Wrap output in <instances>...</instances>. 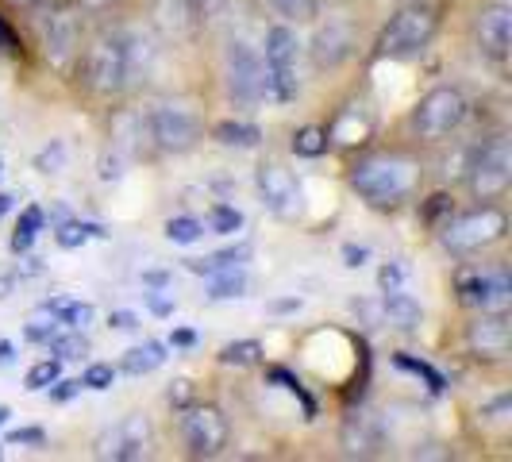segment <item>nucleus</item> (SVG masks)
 Masks as SVG:
<instances>
[{
    "label": "nucleus",
    "instance_id": "obj_1",
    "mask_svg": "<svg viewBox=\"0 0 512 462\" xmlns=\"http://www.w3.org/2000/svg\"><path fill=\"white\" fill-rule=\"evenodd\" d=\"M416 185H420V166H416V158L401 151L362 154L359 162L351 166V189L370 208L405 205L416 193Z\"/></svg>",
    "mask_w": 512,
    "mask_h": 462
},
{
    "label": "nucleus",
    "instance_id": "obj_2",
    "mask_svg": "<svg viewBox=\"0 0 512 462\" xmlns=\"http://www.w3.org/2000/svg\"><path fill=\"white\" fill-rule=\"evenodd\" d=\"M436 27H439L436 4H428V0L401 4L389 16V24L382 27V35H378V54L393 58V62H412V58H420V54L432 47Z\"/></svg>",
    "mask_w": 512,
    "mask_h": 462
},
{
    "label": "nucleus",
    "instance_id": "obj_3",
    "mask_svg": "<svg viewBox=\"0 0 512 462\" xmlns=\"http://www.w3.org/2000/svg\"><path fill=\"white\" fill-rule=\"evenodd\" d=\"M85 85L97 93V97H120L124 89H131V62H128V43H124V31H97L85 47Z\"/></svg>",
    "mask_w": 512,
    "mask_h": 462
},
{
    "label": "nucleus",
    "instance_id": "obj_4",
    "mask_svg": "<svg viewBox=\"0 0 512 462\" xmlns=\"http://www.w3.org/2000/svg\"><path fill=\"white\" fill-rule=\"evenodd\" d=\"M143 131L154 147L162 154H185L201 143V116L189 101H178V97H166V101H154L147 112H143Z\"/></svg>",
    "mask_w": 512,
    "mask_h": 462
},
{
    "label": "nucleus",
    "instance_id": "obj_5",
    "mask_svg": "<svg viewBox=\"0 0 512 462\" xmlns=\"http://www.w3.org/2000/svg\"><path fill=\"white\" fill-rule=\"evenodd\" d=\"M505 231H509L505 208L486 201V205L470 208V212L451 216V220L439 228V243H443V251H451V255L462 258V255H478V251H486L493 243H501Z\"/></svg>",
    "mask_w": 512,
    "mask_h": 462
},
{
    "label": "nucleus",
    "instance_id": "obj_6",
    "mask_svg": "<svg viewBox=\"0 0 512 462\" xmlns=\"http://www.w3.org/2000/svg\"><path fill=\"white\" fill-rule=\"evenodd\" d=\"M266 54H262V66H266V81H270V97L278 104H293L301 97V39L297 31L285 24L266 27Z\"/></svg>",
    "mask_w": 512,
    "mask_h": 462
},
{
    "label": "nucleus",
    "instance_id": "obj_7",
    "mask_svg": "<svg viewBox=\"0 0 512 462\" xmlns=\"http://www.w3.org/2000/svg\"><path fill=\"white\" fill-rule=\"evenodd\" d=\"M466 116H470V101L459 85H436L412 108V131L424 143H443L466 124Z\"/></svg>",
    "mask_w": 512,
    "mask_h": 462
},
{
    "label": "nucleus",
    "instance_id": "obj_8",
    "mask_svg": "<svg viewBox=\"0 0 512 462\" xmlns=\"http://www.w3.org/2000/svg\"><path fill=\"white\" fill-rule=\"evenodd\" d=\"M455 293L474 312H509L512 278L501 262H474L455 274Z\"/></svg>",
    "mask_w": 512,
    "mask_h": 462
},
{
    "label": "nucleus",
    "instance_id": "obj_9",
    "mask_svg": "<svg viewBox=\"0 0 512 462\" xmlns=\"http://www.w3.org/2000/svg\"><path fill=\"white\" fill-rule=\"evenodd\" d=\"M224 81H228V97L235 104H243V108L262 104L270 97L262 54L247 39H228V47H224Z\"/></svg>",
    "mask_w": 512,
    "mask_h": 462
},
{
    "label": "nucleus",
    "instance_id": "obj_10",
    "mask_svg": "<svg viewBox=\"0 0 512 462\" xmlns=\"http://www.w3.org/2000/svg\"><path fill=\"white\" fill-rule=\"evenodd\" d=\"M466 185L474 193V201H497L505 197L512 185V143L505 135H493L482 151L474 154L470 170H466Z\"/></svg>",
    "mask_w": 512,
    "mask_h": 462
},
{
    "label": "nucleus",
    "instance_id": "obj_11",
    "mask_svg": "<svg viewBox=\"0 0 512 462\" xmlns=\"http://www.w3.org/2000/svg\"><path fill=\"white\" fill-rule=\"evenodd\" d=\"M154 428L143 412H131V416H120L116 424H108L101 436L93 439V455L97 459H112V462H135L147 459L151 451Z\"/></svg>",
    "mask_w": 512,
    "mask_h": 462
},
{
    "label": "nucleus",
    "instance_id": "obj_12",
    "mask_svg": "<svg viewBox=\"0 0 512 462\" xmlns=\"http://www.w3.org/2000/svg\"><path fill=\"white\" fill-rule=\"evenodd\" d=\"M255 185H258V197H262V205L266 212H274L278 220H297L301 212H305V193H301V181L297 174L285 166V162H262L255 174Z\"/></svg>",
    "mask_w": 512,
    "mask_h": 462
},
{
    "label": "nucleus",
    "instance_id": "obj_13",
    "mask_svg": "<svg viewBox=\"0 0 512 462\" xmlns=\"http://www.w3.org/2000/svg\"><path fill=\"white\" fill-rule=\"evenodd\" d=\"M181 439L193 459H216L228 447V416L216 405H185Z\"/></svg>",
    "mask_w": 512,
    "mask_h": 462
},
{
    "label": "nucleus",
    "instance_id": "obj_14",
    "mask_svg": "<svg viewBox=\"0 0 512 462\" xmlns=\"http://www.w3.org/2000/svg\"><path fill=\"white\" fill-rule=\"evenodd\" d=\"M474 47L489 66L505 70L512 54V4L509 0H493L478 12L474 20Z\"/></svg>",
    "mask_w": 512,
    "mask_h": 462
},
{
    "label": "nucleus",
    "instance_id": "obj_15",
    "mask_svg": "<svg viewBox=\"0 0 512 462\" xmlns=\"http://www.w3.org/2000/svg\"><path fill=\"white\" fill-rule=\"evenodd\" d=\"M39 39H43L47 62H51L58 74H66L77 58H81V24H77L74 12H66V8H54V12L43 16Z\"/></svg>",
    "mask_w": 512,
    "mask_h": 462
},
{
    "label": "nucleus",
    "instance_id": "obj_16",
    "mask_svg": "<svg viewBox=\"0 0 512 462\" xmlns=\"http://www.w3.org/2000/svg\"><path fill=\"white\" fill-rule=\"evenodd\" d=\"M466 347H470L478 359H489V362L509 359V351H512L509 312H478V316L466 324Z\"/></svg>",
    "mask_w": 512,
    "mask_h": 462
},
{
    "label": "nucleus",
    "instance_id": "obj_17",
    "mask_svg": "<svg viewBox=\"0 0 512 462\" xmlns=\"http://www.w3.org/2000/svg\"><path fill=\"white\" fill-rule=\"evenodd\" d=\"M355 47H359V39H355L351 20L332 16V20H324V24L316 27V35H312V62H316V70H335V66H343L355 54Z\"/></svg>",
    "mask_w": 512,
    "mask_h": 462
},
{
    "label": "nucleus",
    "instance_id": "obj_18",
    "mask_svg": "<svg viewBox=\"0 0 512 462\" xmlns=\"http://www.w3.org/2000/svg\"><path fill=\"white\" fill-rule=\"evenodd\" d=\"M324 131H328V143H335V147H362L374 135V116L362 104H347L335 112L332 128Z\"/></svg>",
    "mask_w": 512,
    "mask_h": 462
},
{
    "label": "nucleus",
    "instance_id": "obj_19",
    "mask_svg": "<svg viewBox=\"0 0 512 462\" xmlns=\"http://www.w3.org/2000/svg\"><path fill=\"white\" fill-rule=\"evenodd\" d=\"M197 20H201V4L197 0H154V24L162 27L166 39L193 35Z\"/></svg>",
    "mask_w": 512,
    "mask_h": 462
},
{
    "label": "nucleus",
    "instance_id": "obj_20",
    "mask_svg": "<svg viewBox=\"0 0 512 462\" xmlns=\"http://www.w3.org/2000/svg\"><path fill=\"white\" fill-rule=\"evenodd\" d=\"M378 312H382V324L397 328V332H416L420 320H424V312H420V305H416V297H409L405 289H389V293H382Z\"/></svg>",
    "mask_w": 512,
    "mask_h": 462
},
{
    "label": "nucleus",
    "instance_id": "obj_21",
    "mask_svg": "<svg viewBox=\"0 0 512 462\" xmlns=\"http://www.w3.org/2000/svg\"><path fill=\"white\" fill-rule=\"evenodd\" d=\"M343 447H347V455H374L382 447V424H378V416L355 412L347 420V428H343Z\"/></svg>",
    "mask_w": 512,
    "mask_h": 462
},
{
    "label": "nucleus",
    "instance_id": "obj_22",
    "mask_svg": "<svg viewBox=\"0 0 512 462\" xmlns=\"http://www.w3.org/2000/svg\"><path fill=\"white\" fill-rule=\"evenodd\" d=\"M247 289H251L247 270L231 266V270H220V274H208L205 297L208 301H239V297H247Z\"/></svg>",
    "mask_w": 512,
    "mask_h": 462
},
{
    "label": "nucleus",
    "instance_id": "obj_23",
    "mask_svg": "<svg viewBox=\"0 0 512 462\" xmlns=\"http://www.w3.org/2000/svg\"><path fill=\"white\" fill-rule=\"evenodd\" d=\"M166 362V347L158 343V339H147V343H139V347H131L128 355H124V374H151V370H158Z\"/></svg>",
    "mask_w": 512,
    "mask_h": 462
},
{
    "label": "nucleus",
    "instance_id": "obj_24",
    "mask_svg": "<svg viewBox=\"0 0 512 462\" xmlns=\"http://www.w3.org/2000/svg\"><path fill=\"white\" fill-rule=\"evenodd\" d=\"M251 258V247H228V251H216V255H205V258H189L185 266L193 270V274H220V270H231V266H243Z\"/></svg>",
    "mask_w": 512,
    "mask_h": 462
},
{
    "label": "nucleus",
    "instance_id": "obj_25",
    "mask_svg": "<svg viewBox=\"0 0 512 462\" xmlns=\"http://www.w3.org/2000/svg\"><path fill=\"white\" fill-rule=\"evenodd\" d=\"M216 139L224 147H258L262 131L255 124H243V120H224V124H216Z\"/></svg>",
    "mask_w": 512,
    "mask_h": 462
},
{
    "label": "nucleus",
    "instance_id": "obj_26",
    "mask_svg": "<svg viewBox=\"0 0 512 462\" xmlns=\"http://www.w3.org/2000/svg\"><path fill=\"white\" fill-rule=\"evenodd\" d=\"M328 147H332L328 143V131L316 128V124H305V128L293 131V154H301V158H320Z\"/></svg>",
    "mask_w": 512,
    "mask_h": 462
},
{
    "label": "nucleus",
    "instance_id": "obj_27",
    "mask_svg": "<svg viewBox=\"0 0 512 462\" xmlns=\"http://www.w3.org/2000/svg\"><path fill=\"white\" fill-rule=\"evenodd\" d=\"M43 220H47V216H43V208H24V216H20V224H16V235H12V251H16V255H24L27 247H31V243H35V231L43 228Z\"/></svg>",
    "mask_w": 512,
    "mask_h": 462
},
{
    "label": "nucleus",
    "instance_id": "obj_28",
    "mask_svg": "<svg viewBox=\"0 0 512 462\" xmlns=\"http://www.w3.org/2000/svg\"><path fill=\"white\" fill-rule=\"evenodd\" d=\"M201 235H205V224H201V220H193V216H174V220H166V239H170V243H178V247L197 243Z\"/></svg>",
    "mask_w": 512,
    "mask_h": 462
},
{
    "label": "nucleus",
    "instance_id": "obj_29",
    "mask_svg": "<svg viewBox=\"0 0 512 462\" xmlns=\"http://www.w3.org/2000/svg\"><path fill=\"white\" fill-rule=\"evenodd\" d=\"M258 359H262V343L258 339H239V343H228L220 351V362H228V366H255Z\"/></svg>",
    "mask_w": 512,
    "mask_h": 462
},
{
    "label": "nucleus",
    "instance_id": "obj_30",
    "mask_svg": "<svg viewBox=\"0 0 512 462\" xmlns=\"http://www.w3.org/2000/svg\"><path fill=\"white\" fill-rule=\"evenodd\" d=\"M47 347H51V351H54V355H58L62 362H70V359H81V355L89 351V339H85L81 332H74V328H70V332H58V335H54V339L47 343Z\"/></svg>",
    "mask_w": 512,
    "mask_h": 462
},
{
    "label": "nucleus",
    "instance_id": "obj_31",
    "mask_svg": "<svg viewBox=\"0 0 512 462\" xmlns=\"http://www.w3.org/2000/svg\"><path fill=\"white\" fill-rule=\"evenodd\" d=\"M278 16H285V20H293V24H305V20H312L316 12H320V0H266Z\"/></svg>",
    "mask_w": 512,
    "mask_h": 462
},
{
    "label": "nucleus",
    "instance_id": "obj_32",
    "mask_svg": "<svg viewBox=\"0 0 512 462\" xmlns=\"http://www.w3.org/2000/svg\"><path fill=\"white\" fill-rule=\"evenodd\" d=\"M89 235H104L97 224H77V220H62L58 228H54V239H58V247H81Z\"/></svg>",
    "mask_w": 512,
    "mask_h": 462
},
{
    "label": "nucleus",
    "instance_id": "obj_33",
    "mask_svg": "<svg viewBox=\"0 0 512 462\" xmlns=\"http://www.w3.org/2000/svg\"><path fill=\"white\" fill-rule=\"evenodd\" d=\"M58 374H62V359H43L27 370L24 385L27 389H51V385L58 382Z\"/></svg>",
    "mask_w": 512,
    "mask_h": 462
},
{
    "label": "nucleus",
    "instance_id": "obj_34",
    "mask_svg": "<svg viewBox=\"0 0 512 462\" xmlns=\"http://www.w3.org/2000/svg\"><path fill=\"white\" fill-rule=\"evenodd\" d=\"M208 228L216 231V235H231V231L243 228V212L231 205H212V212H208Z\"/></svg>",
    "mask_w": 512,
    "mask_h": 462
},
{
    "label": "nucleus",
    "instance_id": "obj_35",
    "mask_svg": "<svg viewBox=\"0 0 512 462\" xmlns=\"http://www.w3.org/2000/svg\"><path fill=\"white\" fill-rule=\"evenodd\" d=\"M35 170L39 174H62L66 170V143L54 139L51 147H43V151L35 154Z\"/></svg>",
    "mask_w": 512,
    "mask_h": 462
},
{
    "label": "nucleus",
    "instance_id": "obj_36",
    "mask_svg": "<svg viewBox=\"0 0 512 462\" xmlns=\"http://www.w3.org/2000/svg\"><path fill=\"white\" fill-rule=\"evenodd\" d=\"M128 154L116 151V147H108V151L101 154V181H120L124 174H128Z\"/></svg>",
    "mask_w": 512,
    "mask_h": 462
},
{
    "label": "nucleus",
    "instance_id": "obj_37",
    "mask_svg": "<svg viewBox=\"0 0 512 462\" xmlns=\"http://www.w3.org/2000/svg\"><path fill=\"white\" fill-rule=\"evenodd\" d=\"M478 416H482L486 424H497V428H505V424H509V416H512V397H509V393L493 397L489 405H482V409H478Z\"/></svg>",
    "mask_w": 512,
    "mask_h": 462
},
{
    "label": "nucleus",
    "instance_id": "obj_38",
    "mask_svg": "<svg viewBox=\"0 0 512 462\" xmlns=\"http://www.w3.org/2000/svg\"><path fill=\"white\" fill-rule=\"evenodd\" d=\"M112 382H116V370H112L108 362H89V366H85L81 385H89V389H108Z\"/></svg>",
    "mask_w": 512,
    "mask_h": 462
},
{
    "label": "nucleus",
    "instance_id": "obj_39",
    "mask_svg": "<svg viewBox=\"0 0 512 462\" xmlns=\"http://www.w3.org/2000/svg\"><path fill=\"white\" fill-rule=\"evenodd\" d=\"M62 332V324H58V320H35V324H27V339H31V343H43V347H47V343H51L54 335Z\"/></svg>",
    "mask_w": 512,
    "mask_h": 462
},
{
    "label": "nucleus",
    "instance_id": "obj_40",
    "mask_svg": "<svg viewBox=\"0 0 512 462\" xmlns=\"http://www.w3.org/2000/svg\"><path fill=\"white\" fill-rule=\"evenodd\" d=\"M401 282H405V270H401L397 262H385L382 270H378V285H382V293H389V289H401Z\"/></svg>",
    "mask_w": 512,
    "mask_h": 462
},
{
    "label": "nucleus",
    "instance_id": "obj_41",
    "mask_svg": "<svg viewBox=\"0 0 512 462\" xmlns=\"http://www.w3.org/2000/svg\"><path fill=\"white\" fill-rule=\"evenodd\" d=\"M397 366H405V370H412V374H420V378H428V385H432V389H443V378H439L436 370H432V366H424V362H412V359H405V355H401V359H397Z\"/></svg>",
    "mask_w": 512,
    "mask_h": 462
},
{
    "label": "nucleus",
    "instance_id": "obj_42",
    "mask_svg": "<svg viewBox=\"0 0 512 462\" xmlns=\"http://www.w3.org/2000/svg\"><path fill=\"white\" fill-rule=\"evenodd\" d=\"M189 397H193V382H185V378H181V382L170 385V405L185 409V405H189Z\"/></svg>",
    "mask_w": 512,
    "mask_h": 462
},
{
    "label": "nucleus",
    "instance_id": "obj_43",
    "mask_svg": "<svg viewBox=\"0 0 512 462\" xmlns=\"http://www.w3.org/2000/svg\"><path fill=\"white\" fill-rule=\"evenodd\" d=\"M108 324L120 328V332H135V328H139V316H135V312H112Z\"/></svg>",
    "mask_w": 512,
    "mask_h": 462
},
{
    "label": "nucleus",
    "instance_id": "obj_44",
    "mask_svg": "<svg viewBox=\"0 0 512 462\" xmlns=\"http://www.w3.org/2000/svg\"><path fill=\"white\" fill-rule=\"evenodd\" d=\"M43 432H39V428H20V432H12V436H8V443H43Z\"/></svg>",
    "mask_w": 512,
    "mask_h": 462
},
{
    "label": "nucleus",
    "instance_id": "obj_45",
    "mask_svg": "<svg viewBox=\"0 0 512 462\" xmlns=\"http://www.w3.org/2000/svg\"><path fill=\"white\" fill-rule=\"evenodd\" d=\"M147 305H151L154 316H170V312H174V301H170V297H158V293L147 297Z\"/></svg>",
    "mask_w": 512,
    "mask_h": 462
},
{
    "label": "nucleus",
    "instance_id": "obj_46",
    "mask_svg": "<svg viewBox=\"0 0 512 462\" xmlns=\"http://www.w3.org/2000/svg\"><path fill=\"white\" fill-rule=\"evenodd\" d=\"M58 389H51V401H70L77 389H81V382H54Z\"/></svg>",
    "mask_w": 512,
    "mask_h": 462
},
{
    "label": "nucleus",
    "instance_id": "obj_47",
    "mask_svg": "<svg viewBox=\"0 0 512 462\" xmlns=\"http://www.w3.org/2000/svg\"><path fill=\"white\" fill-rule=\"evenodd\" d=\"M343 258H347V266H362L370 258V251L366 247H343Z\"/></svg>",
    "mask_w": 512,
    "mask_h": 462
},
{
    "label": "nucleus",
    "instance_id": "obj_48",
    "mask_svg": "<svg viewBox=\"0 0 512 462\" xmlns=\"http://www.w3.org/2000/svg\"><path fill=\"white\" fill-rule=\"evenodd\" d=\"M77 4H81L85 12H108V8L120 4V0H77Z\"/></svg>",
    "mask_w": 512,
    "mask_h": 462
},
{
    "label": "nucleus",
    "instance_id": "obj_49",
    "mask_svg": "<svg viewBox=\"0 0 512 462\" xmlns=\"http://www.w3.org/2000/svg\"><path fill=\"white\" fill-rule=\"evenodd\" d=\"M12 359H16V347H12L8 339H0V366H8Z\"/></svg>",
    "mask_w": 512,
    "mask_h": 462
},
{
    "label": "nucleus",
    "instance_id": "obj_50",
    "mask_svg": "<svg viewBox=\"0 0 512 462\" xmlns=\"http://www.w3.org/2000/svg\"><path fill=\"white\" fill-rule=\"evenodd\" d=\"M274 312H297V308H301V301H297V297H293V301H274Z\"/></svg>",
    "mask_w": 512,
    "mask_h": 462
},
{
    "label": "nucleus",
    "instance_id": "obj_51",
    "mask_svg": "<svg viewBox=\"0 0 512 462\" xmlns=\"http://www.w3.org/2000/svg\"><path fill=\"white\" fill-rule=\"evenodd\" d=\"M12 285H16V278H0V301L12 293Z\"/></svg>",
    "mask_w": 512,
    "mask_h": 462
},
{
    "label": "nucleus",
    "instance_id": "obj_52",
    "mask_svg": "<svg viewBox=\"0 0 512 462\" xmlns=\"http://www.w3.org/2000/svg\"><path fill=\"white\" fill-rule=\"evenodd\" d=\"M174 343H178V347H189V343H193V332H174Z\"/></svg>",
    "mask_w": 512,
    "mask_h": 462
},
{
    "label": "nucleus",
    "instance_id": "obj_53",
    "mask_svg": "<svg viewBox=\"0 0 512 462\" xmlns=\"http://www.w3.org/2000/svg\"><path fill=\"white\" fill-rule=\"evenodd\" d=\"M0 47H4V51H12V35H8L4 27H0Z\"/></svg>",
    "mask_w": 512,
    "mask_h": 462
},
{
    "label": "nucleus",
    "instance_id": "obj_54",
    "mask_svg": "<svg viewBox=\"0 0 512 462\" xmlns=\"http://www.w3.org/2000/svg\"><path fill=\"white\" fill-rule=\"evenodd\" d=\"M8 208H12V197H8V193H0V216H4Z\"/></svg>",
    "mask_w": 512,
    "mask_h": 462
},
{
    "label": "nucleus",
    "instance_id": "obj_55",
    "mask_svg": "<svg viewBox=\"0 0 512 462\" xmlns=\"http://www.w3.org/2000/svg\"><path fill=\"white\" fill-rule=\"evenodd\" d=\"M201 4V12H208V8H216V4H224V0H197Z\"/></svg>",
    "mask_w": 512,
    "mask_h": 462
},
{
    "label": "nucleus",
    "instance_id": "obj_56",
    "mask_svg": "<svg viewBox=\"0 0 512 462\" xmlns=\"http://www.w3.org/2000/svg\"><path fill=\"white\" fill-rule=\"evenodd\" d=\"M12 4H16V8H35L39 0H12Z\"/></svg>",
    "mask_w": 512,
    "mask_h": 462
},
{
    "label": "nucleus",
    "instance_id": "obj_57",
    "mask_svg": "<svg viewBox=\"0 0 512 462\" xmlns=\"http://www.w3.org/2000/svg\"><path fill=\"white\" fill-rule=\"evenodd\" d=\"M4 420H8V409H4V405H0V424H4Z\"/></svg>",
    "mask_w": 512,
    "mask_h": 462
},
{
    "label": "nucleus",
    "instance_id": "obj_58",
    "mask_svg": "<svg viewBox=\"0 0 512 462\" xmlns=\"http://www.w3.org/2000/svg\"><path fill=\"white\" fill-rule=\"evenodd\" d=\"M0 178H4V166H0Z\"/></svg>",
    "mask_w": 512,
    "mask_h": 462
},
{
    "label": "nucleus",
    "instance_id": "obj_59",
    "mask_svg": "<svg viewBox=\"0 0 512 462\" xmlns=\"http://www.w3.org/2000/svg\"><path fill=\"white\" fill-rule=\"evenodd\" d=\"M0 455H4V451H0Z\"/></svg>",
    "mask_w": 512,
    "mask_h": 462
}]
</instances>
